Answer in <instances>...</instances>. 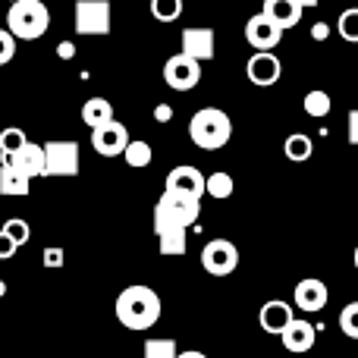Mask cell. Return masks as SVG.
<instances>
[{"label":"cell","mask_w":358,"mask_h":358,"mask_svg":"<svg viewBox=\"0 0 358 358\" xmlns=\"http://www.w3.org/2000/svg\"><path fill=\"white\" fill-rule=\"evenodd\" d=\"M113 311H117V321L123 324L126 330L142 334V330H151L157 321H161L164 302L151 286L136 283V286H126V289L120 292L117 302H113Z\"/></svg>","instance_id":"6da1fadb"},{"label":"cell","mask_w":358,"mask_h":358,"mask_svg":"<svg viewBox=\"0 0 358 358\" xmlns=\"http://www.w3.org/2000/svg\"><path fill=\"white\" fill-rule=\"evenodd\" d=\"M189 138L201 151H220L233 138V120L220 107H201L189 120Z\"/></svg>","instance_id":"7a4b0ae2"},{"label":"cell","mask_w":358,"mask_h":358,"mask_svg":"<svg viewBox=\"0 0 358 358\" xmlns=\"http://www.w3.org/2000/svg\"><path fill=\"white\" fill-rule=\"evenodd\" d=\"M6 29L16 41H38L50 29V10L41 0H16L6 10Z\"/></svg>","instance_id":"3957f363"},{"label":"cell","mask_w":358,"mask_h":358,"mask_svg":"<svg viewBox=\"0 0 358 358\" xmlns=\"http://www.w3.org/2000/svg\"><path fill=\"white\" fill-rule=\"evenodd\" d=\"M79 142L54 138L44 145V176H79Z\"/></svg>","instance_id":"277c9868"},{"label":"cell","mask_w":358,"mask_h":358,"mask_svg":"<svg viewBox=\"0 0 358 358\" xmlns=\"http://www.w3.org/2000/svg\"><path fill=\"white\" fill-rule=\"evenodd\" d=\"M110 0H76V35H110Z\"/></svg>","instance_id":"5b68a950"},{"label":"cell","mask_w":358,"mask_h":358,"mask_svg":"<svg viewBox=\"0 0 358 358\" xmlns=\"http://www.w3.org/2000/svg\"><path fill=\"white\" fill-rule=\"evenodd\" d=\"M201 267L210 277H229L239 267V248L229 239H210L201 248Z\"/></svg>","instance_id":"8992f818"},{"label":"cell","mask_w":358,"mask_h":358,"mask_svg":"<svg viewBox=\"0 0 358 358\" xmlns=\"http://www.w3.org/2000/svg\"><path fill=\"white\" fill-rule=\"evenodd\" d=\"M155 236H157V248L167 258H179L189 248V227L176 223L173 217H167L164 210L155 208Z\"/></svg>","instance_id":"52a82bcc"},{"label":"cell","mask_w":358,"mask_h":358,"mask_svg":"<svg viewBox=\"0 0 358 358\" xmlns=\"http://www.w3.org/2000/svg\"><path fill=\"white\" fill-rule=\"evenodd\" d=\"M164 82H167L173 92H192V88L201 82V63L189 54H173L164 63Z\"/></svg>","instance_id":"ba28073f"},{"label":"cell","mask_w":358,"mask_h":358,"mask_svg":"<svg viewBox=\"0 0 358 358\" xmlns=\"http://www.w3.org/2000/svg\"><path fill=\"white\" fill-rule=\"evenodd\" d=\"M126 145H129V129L120 120H107L92 129V148L101 157H120Z\"/></svg>","instance_id":"9c48e42d"},{"label":"cell","mask_w":358,"mask_h":358,"mask_svg":"<svg viewBox=\"0 0 358 358\" xmlns=\"http://www.w3.org/2000/svg\"><path fill=\"white\" fill-rule=\"evenodd\" d=\"M155 208H157V210H164L167 217H173V220H176V223H182V227H192V223L198 220V214H201V198L164 189V195L157 198Z\"/></svg>","instance_id":"30bf717a"},{"label":"cell","mask_w":358,"mask_h":358,"mask_svg":"<svg viewBox=\"0 0 358 358\" xmlns=\"http://www.w3.org/2000/svg\"><path fill=\"white\" fill-rule=\"evenodd\" d=\"M245 76L252 85L271 88V85H277L280 76H283V63H280V57L273 54V50H255L252 60L245 63Z\"/></svg>","instance_id":"8fae6325"},{"label":"cell","mask_w":358,"mask_h":358,"mask_svg":"<svg viewBox=\"0 0 358 358\" xmlns=\"http://www.w3.org/2000/svg\"><path fill=\"white\" fill-rule=\"evenodd\" d=\"M292 302H296L299 311H305V315H317V311L327 308L330 302V289L324 280L317 277H305L296 283V289H292Z\"/></svg>","instance_id":"7c38bea8"},{"label":"cell","mask_w":358,"mask_h":358,"mask_svg":"<svg viewBox=\"0 0 358 358\" xmlns=\"http://www.w3.org/2000/svg\"><path fill=\"white\" fill-rule=\"evenodd\" d=\"M315 340H317L315 324L305 321V317H292V321L280 330V343H283V349L292 355L311 352V349H315Z\"/></svg>","instance_id":"4fadbf2b"},{"label":"cell","mask_w":358,"mask_h":358,"mask_svg":"<svg viewBox=\"0 0 358 358\" xmlns=\"http://www.w3.org/2000/svg\"><path fill=\"white\" fill-rule=\"evenodd\" d=\"M280 38H283V29L273 19H267L264 13H255L245 22V41L255 50H273L280 44Z\"/></svg>","instance_id":"5bb4252c"},{"label":"cell","mask_w":358,"mask_h":358,"mask_svg":"<svg viewBox=\"0 0 358 358\" xmlns=\"http://www.w3.org/2000/svg\"><path fill=\"white\" fill-rule=\"evenodd\" d=\"M179 41H182V54L195 57L198 63H204V60H210V57H214V29H204V25H189V29H182Z\"/></svg>","instance_id":"9a60e30c"},{"label":"cell","mask_w":358,"mask_h":358,"mask_svg":"<svg viewBox=\"0 0 358 358\" xmlns=\"http://www.w3.org/2000/svg\"><path fill=\"white\" fill-rule=\"evenodd\" d=\"M3 161H6V164H13V167H16L19 173H25L29 179L44 176V145L25 142L22 148H16L13 155H6Z\"/></svg>","instance_id":"2e32d148"},{"label":"cell","mask_w":358,"mask_h":358,"mask_svg":"<svg viewBox=\"0 0 358 358\" xmlns=\"http://www.w3.org/2000/svg\"><path fill=\"white\" fill-rule=\"evenodd\" d=\"M292 317H296V311H292V305L283 302V299H271V302H264L258 311L261 330H264V334H273V336H280V330H283Z\"/></svg>","instance_id":"e0dca14e"},{"label":"cell","mask_w":358,"mask_h":358,"mask_svg":"<svg viewBox=\"0 0 358 358\" xmlns=\"http://www.w3.org/2000/svg\"><path fill=\"white\" fill-rule=\"evenodd\" d=\"M167 189L170 192H182V195H204V173L198 167H189V164H179L167 173Z\"/></svg>","instance_id":"ac0fdd59"},{"label":"cell","mask_w":358,"mask_h":358,"mask_svg":"<svg viewBox=\"0 0 358 358\" xmlns=\"http://www.w3.org/2000/svg\"><path fill=\"white\" fill-rule=\"evenodd\" d=\"M264 13L267 19H273V22L280 25V29H296L299 22H302V3L299 0H264Z\"/></svg>","instance_id":"d6986e66"},{"label":"cell","mask_w":358,"mask_h":358,"mask_svg":"<svg viewBox=\"0 0 358 358\" xmlns=\"http://www.w3.org/2000/svg\"><path fill=\"white\" fill-rule=\"evenodd\" d=\"M29 185H31L29 176L19 173L13 164L3 161V167H0V195H6V198H25L31 192Z\"/></svg>","instance_id":"ffe728a7"},{"label":"cell","mask_w":358,"mask_h":358,"mask_svg":"<svg viewBox=\"0 0 358 358\" xmlns=\"http://www.w3.org/2000/svg\"><path fill=\"white\" fill-rule=\"evenodd\" d=\"M107 120H113V104L107 98H88L85 104H82V123H85L88 129L107 123Z\"/></svg>","instance_id":"44dd1931"},{"label":"cell","mask_w":358,"mask_h":358,"mask_svg":"<svg viewBox=\"0 0 358 358\" xmlns=\"http://www.w3.org/2000/svg\"><path fill=\"white\" fill-rule=\"evenodd\" d=\"M120 157H126V164H129L132 170H145V167H151V161H155V148H151L145 138H129V145L123 148Z\"/></svg>","instance_id":"7402d4cb"},{"label":"cell","mask_w":358,"mask_h":358,"mask_svg":"<svg viewBox=\"0 0 358 358\" xmlns=\"http://www.w3.org/2000/svg\"><path fill=\"white\" fill-rule=\"evenodd\" d=\"M283 155L296 164H305L311 155H315V138L305 136V132H292V136L283 142Z\"/></svg>","instance_id":"603a6c76"},{"label":"cell","mask_w":358,"mask_h":358,"mask_svg":"<svg viewBox=\"0 0 358 358\" xmlns=\"http://www.w3.org/2000/svg\"><path fill=\"white\" fill-rule=\"evenodd\" d=\"M302 107L311 120H324L330 110H334V98H330L324 88H311V92L302 98Z\"/></svg>","instance_id":"cb8c5ba5"},{"label":"cell","mask_w":358,"mask_h":358,"mask_svg":"<svg viewBox=\"0 0 358 358\" xmlns=\"http://www.w3.org/2000/svg\"><path fill=\"white\" fill-rule=\"evenodd\" d=\"M233 189H236L233 176H229V173H223V170H217V173L204 176V195L217 198V201H223V198H229V195H233Z\"/></svg>","instance_id":"d4e9b609"},{"label":"cell","mask_w":358,"mask_h":358,"mask_svg":"<svg viewBox=\"0 0 358 358\" xmlns=\"http://www.w3.org/2000/svg\"><path fill=\"white\" fill-rule=\"evenodd\" d=\"M336 31H340L343 41L358 44V6H349V10L340 13V19H336Z\"/></svg>","instance_id":"484cf974"},{"label":"cell","mask_w":358,"mask_h":358,"mask_svg":"<svg viewBox=\"0 0 358 358\" xmlns=\"http://www.w3.org/2000/svg\"><path fill=\"white\" fill-rule=\"evenodd\" d=\"M151 16L157 22H176L182 16V0H151Z\"/></svg>","instance_id":"4316f807"},{"label":"cell","mask_w":358,"mask_h":358,"mask_svg":"<svg viewBox=\"0 0 358 358\" xmlns=\"http://www.w3.org/2000/svg\"><path fill=\"white\" fill-rule=\"evenodd\" d=\"M29 142V136H25V129H19V126H6L3 132H0V155H13L16 148H22V145Z\"/></svg>","instance_id":"83f0119b"},{"label":"cell","mask_w":358,"mask_h":358,"mask_svg":"<svg viewBox=\"0 0 358 358\" xmlns=\"http://www.w3.org/2000/svg\"><path fill=\"white\" fill-rule=\"evenodd\" d=\"M176 352H179L176 340H148L142 358H176Z\"/></svg>","instance_id":"f1b7e54d"},{"label":"cell","mask_w":358,"mask_h":358,"mask_svg":"<svg viewBox=\"0 0 358 358\" xmlns=\"http://www.w3.org/2000/svg\"><path fill=\"white\" fill-rule=\"evenodd\" d=\"M3 233L10 236V239L16 242L19 248H22L25 242L31 239V227H29V223H25V220H19V217H10V220L3 223Z\"/></svg>","instance_id":"f546056e"},{"label":"cell","mask_w":358,"mask_h":358,"mask_svg":"<svg viewBox=\"0 0 358 358\" xmlns=\"http://www.w3.org/2000/svg\"><path fill=\"white\" fill-rule=\"evenodd\" d=\"M340 330L349 340H358V302H349L346 308L340 311Z\"/></svg>","instance_id":"4dcf8cb0"},{"label":"cell","mask_w":358,"mask_h":358,"mask_svg":"<svg viewBox=\"0 0 358 358\" xmlns=\"http://www.w3.org/2000/svg\"><path fill=\"white\" fill-rule=\"evenodd\" d=\"M13 57H16V38L10 35V29H0V66H6Z\"/></svg>","instance_id":"1f68e13d"},{"label":"cell","mask_w":358,"mask_h":358,"mask_svg":"<svg viewBox=\"0 0 358 358\" xmlns=\"http://www.w3.org/2000/svg\"><path fill=\"white\" fill-rule=\"evenodd\" d=\"M41 261H44V267H50V271H57V267H63V261H66V255H63V248L48 245V248H44V255H41Z\"/></svg>","instance_id":"d6a6232c"},{"label":"cell","mask_w":358,"mask_h":358,"mask_svg":"<svg viewBox=\"0 0 358 358\" xmlns=\"http://www.w3.org/2000/svg\"><path fill=\"white\" fill-rule=\"evenodd\" d=\"M16 252H19V245L3 233V229H0V261H10Z\"/></svg>","instance_id":"836d02e7"},{"label":"cell","mask_w":358,"mask_h":358,"mask_svg":"<svg viewBox=\"0 0 358 358\" xmlns=\"http://www.w3.org/2000/svg\"><path fill=\"white\" fill-rule=\"evenodd\" d=\"M346 136H349V145H355V148H358V107H355V110H349Z\"/></svg>","instance_id":"e575fe53"},{"label":"cell","mask_w":358,"mask_h":358,"mask_svg":"<svg viewBox=\"0 0 358 358\" xmlns=\"http://www.w3.org/2000/svg\"><path fill=\"white\" fill-rule=\"evenodd\" d=\"M311 38H315V41H327V38H330V25L327 22H315V25H311Z\"/></svg>","instance_id":"d590c367"},{"label":"cell","mask_w":358,"mask_h":358,"mask_svg":"<svg viewBox=\"0 0 358 358\" xmlns=\"http://www.w3.org/2000/svg\"><path fill=\"white\" fill-rule=\"evenodd\" d=\"M57 57H60V60H73V57H76V44L73 41H60V44H57Z\"/></svg>","instance_id":"8d00e7d4"},{"label":"cell","mask_w":358,"mask_h":358,"mask_svg":"<svg viewBox=\"0 0 358 358\" xmlns=\"http://www.w3.org/2000/svg\"><path fill=\"white\" fill-rule=\"evenodd\" d=\"M155 120H157V123H170V120H173V107H170V104H157L155 107Z\"/></svg>","instance_id":"74e56055"},{"label":"cell","mask_w":358,"mask_h":358,"mask_svg":"<svg viewBox=\"0 0 358 358\" xmlns=\"http://www.w3.org/2000/svg\"><path fill=\"white\" fill-rule=\"evenodd\" d=\"M176 358H208V355L198 352V349H189V352H176Z\"/></svg>","instance_id":"f35d334b"},{"label":"cell","mask_w":358,"mask_h":358,"mask_svg":"<svg viewBox=\"0 0 358 358\" xmlns=\"http://www.w3.org/2000/svg\"><path fill=\"white\" fill-rule=\"evenodd\" d=\"M302 3V10H308V6H317V0H299Z\"/></svg>","instance_id":"ab89813d"},{"label":"cell","mask_w":358,"mask_h":358,"mask_svg":"<svg viewBox=\"0 0 358 358\" xmlns=\"http://www.w3.org/2000/svg\"><path fill=\"white\" fill-rule=\"evenodd\" d=\"M352 264H355V271H358V245H355V252H352Z\"/></svg>","instance_id":"60d3db41"},{"label":"cell","mask_w":358,"mask_h":358,"mask_svg":"<svg viewBox=\"0 0 358 358\" xmlns=\"http://www.w3.org/2000/svg\"><path fill=\"white\" fill-rule=\"evenodd\" d=\"M6 296V283H3V280H0V299H3Z\"/></svg>","instance_id":"b9f144b4"}]
</instances>
